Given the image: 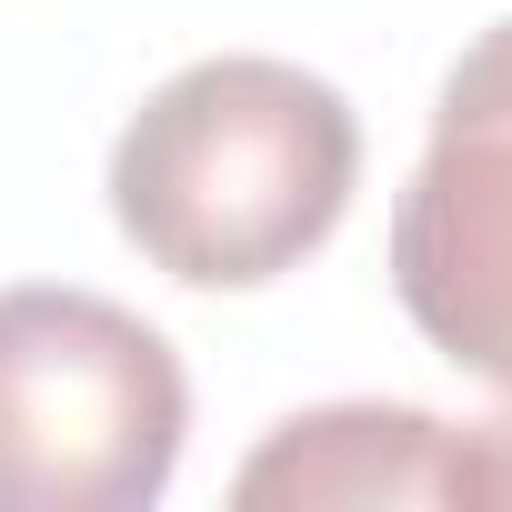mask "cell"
I'll return each instance as SVG.
<instances>
[{
	"instance_id": "2",
	"label": "cell",
	"mask_w": 512,
	"mask_h": 512,
	"mask_svg": "<svg viewBox=\"0 0 512 512\" xmlns=\"http://www.w3.org/2000/svg\"><path fill=\"white\" fill-rule=\"evenodd\" d=\"M191 432L181 352L71 282L0 292V512H141Z\"/></svg>"
},
{
	"instance_id": "5",
	"label": "cell",
	"mask_w": 512,
	"mask_h": 512,
	"mask_svg": "<svg viewBox=\"0 0 512 512\" xmlns=\"http://www.w3.org/2000/svg\"><path fill=\"white\" fill-rule=\"evenodd\" d=\"M502 392H512V382H502ZM452 452H462V502H472V512H512V402L482 412L472 432H452Z\"/></svg>"
},
{
	"instance_id": "1",
	"label": "cell",
	"mask_w": 512,
	"mask_h": 512,
	"mask_svg": "<svg viewBox=\"0 0 512 512\" xmlns=\"http://www.w3.org/2000/svg\"><path fill=\"white\" fill-rule=\"evenodd\" d=\"M362 181L352 101L262 51L171 71L111 141V221L191 292H262L332 241Z\"/></svg>"
},
{
	"instance_id": "4",
	"label": "cell",
	"mask_w": 512,
	"mask_h": 512,
	"mask_svg": "<svg viewBox=\"0 0 512 512\" xmlns=\"http://www.w3.org/2000/svg\"><path fill=\"white\" fill-rule=\"evenodd\" d=\"M241 512H412V502H462V452L452 422L412 402H322L272 422V442L231 472Z\"/></svg>"
},
{
	"instance_id": "3",
	"label": "cell",
	"mask_w": 512,
	"mask_h": 512,
	"mask_svg": "<svg viewBox=\"0 0 512 512\" xmlns=\"http://www.w3.org/2000/svg\"><path fill=\"white\" fill-rule=\"evenodd\" d=\"M392 292L442 362L512 382V21H492L432 101L422 171L392 201Z\"/></svg>"
}]
</instances>
